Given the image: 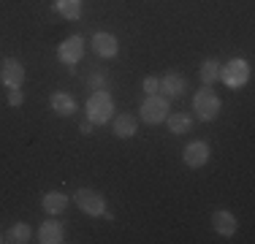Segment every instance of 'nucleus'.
<instances>
[{
    "instance_id": "nucleus-23",
    "label": "nucleus",
    "mask_w": 255,
    "mask_h": 244,
    "mask_svg": "<svg viewBox=\"0 0 255 244\" xmlns=\"http://www.w3.org/2000/svg\"><path fill=\"white\" fill-rule=\"evenodd\" d=\"M93 127H95V122H93V120H87V117L79 122V130H82L84 136H87V133H93Z\"/></svg>"
},
{
    "instance_id": "nucleus-22",
    "label": "nucleus",
    "mask_w": 255,
    "mask_h": 244,
    "mask_svg": "<svg viewBox=\"0 0 255 244\" xmlns=\"http://www.w3.org/2000/svg\"><path fill=\"white\" fill-rule=\"evenodd\" d=\"M87 84H90V87H95V90H106L109 87V82H106V76H103V73H90Z\"/></svg>"
},
{
    "instance_id": "nucleus-2",
    "label": "nucleus",
    "mask_w": 255,
    "mask_h": 244,
    "mask_svg": "<svg viewBox=\"0 0 255 244\" xmlns=\"http://www.w3.org/2000/svg\"><path fill=\"white\" fill-rule=\"evenodd\" d=\"M114 117V101L106 90H95L87 101V120H93L95 125L98 122H109Z\"/></svg>"
},
{
    "instance_id": "nucleus-11",
    "label": "nucleus",
    "mask_w": 255,
    "mask_h": 244,
    "mask_svg": "<svg viewBox=\"0 0 255 244\" xmlns=\"http://www.w3.org/2000/svg\"><path fill=\"white\" fill-rule=\"evenodd\" d=\"M41 206H44L46 215L57 217V215H63V212L68 209V195H65V193H57V190H52V193H46L44 198H41Z\"/></svg>"
},
{
    "instance_id": "nucleus-15",
    "label": "nucleus",
    "mask_w": 255,
    "mask_h": 244,
    "mask_svg": "<svg viewBox=\"0 0 255 244\" xmlns=\"http://www.w3.org/2000/svg\"><path fill=\"white\" fill-rule=\"evenodd\" d=\"M112 130L117 138H133L136 136V120H133L130 114H117V117L112 120Z\"/></svg>"
},
{
    "instance_id": "nucleus-19",
    "label": "nucleus",
    "mask_w": 255,
    "mask_h": 244,
    "mask_svg": "<svg viewBox=\"0 0 255 244\" xmlns=\"http://www.w3.org/2000/svg\"><path fill=\"white\" fill-rule=\"evenodd\" d=\"M220 68L223 65L217 63V60H206V63L201 65V82L204 84H215L217 79H220Z\"/></svg>"
},
{
    "instance_id": "nucleus-5",
    "label": "nucleus",
    "mask_w": 255,
    "mask_h": 244,
    "mask_svg": "<svg viewBox=\"0 0 255 244\" xmlns=\"http://www.w3.org/2000/svg\"><path fill=\"white\" fill-rule=\"evenodd\" d=\"M220 79L231 90H239V87H245L247 79H250V65H247L245 60H231L228 65L220 68Z\"/></svg>"
},
{
    "instance_id": "nucleus-13",
    "label": "nucleus",
    "mask_w": 255,
    "mask_h": 244,
    "mask_svg": "<svg viewBox=\"0 0 255 244\" xmlns=\"http://www.w3.org/2000/svg\"><path fill=\"white\" fill-rule=\"evenodd\" d=\"M63 236H65V231H63V225H60L57 220H46V223L38 228V242L41 244H60Z\"/></svg>"
},
{
    "instance_id": "nucleus-14",
    "label": "nucleus",
    "mask_w": 255,
    "mask_h": 244,
    "mask_svg": "<svg viewBox=\"0 0 255 244\" xmlns=\"http://www.w3.org/2000/svg\"><path fill=\"white\" fill-rule=\"evenodd\" d=\"M49 103H52V112L57 114V117H71V114L76 112V101H74V95H68V93H54L49 98Z\"/></svg>"
},
{
    "instance_id": "nucleus-16",
    "label": "nucleus",
    "mask_w": 255,
    "mask_h": 244,
    "mask_svg": "<svg viewBox=\"0 0 255 244\" xmlns=\"http://www.w3.org/2000/svg\"><path fill=\"white\" fill-rule=\"evenodd\" d=\"M166 120H168V130L177 133V136H182V133H187L193 127V117H190V114L177 112V114H168Z\"/></svg>"
},
{
    "instance_id": "nucleus-18",
    "label": "nucleus",
    "mask_w": 255,
    "mask_h": 244,
    "mask_svg": "<svg viewBox=\"0 0 255 244\" xmlns=\"http://www.w3.org/2000/svg\"><path fill=\"white\" fill-rule=\"evenodd\" d=\"M54 8H57L65 19H79V16H82V0H57Z\"/></svg>"
},
{
    "instance_id": "nucleus-6",
    "label": "nucleus",
    "mask_w": 255,
    "mask_h": 244,
    "mask_svg": "<svg viewBox=\"0 0 255 244\" xmlns=\"http://www.w3.org/2000/svg\"><path fill=\"white\" fill-rule=\"evenodd\" d=\"M82 54H84V38L82 35H71V38H65L63 44L57 46V57H60V63H65V65H74L82 60Z\"/></svg>"
},
{
    "instance_id": "nucleus-12",
    "label": "nucleus",
    "mask_w": 255,
    "mask_h": 244,
    "mask_svg": "<svg viewBox=\"0 0 255 244\" xmlns=\"http://www.w3.org/2000/svg\"><path fill=\"white\" fill-rule=\"evenodd\" d=\"M212 228L220 236H234L236 234V217L226 209H217L215 215H212Z\"/></svg>"
},
{
    "instance_id": "nucleus-7",
    "label": "nucleus",
    "mask_w": 255,
    "mask_h": 244,
    "mask_svg": "<svg viewBox=\"0 0 255 244\" xmlns=\"http://www.w3.org/2000/svg\"><path fill=\"white\" fill-rule=\"evenodd\" d=\"M0 79H3L5 87H22V82H25V65L16 57H5L0 63Z\"/></svg>"
},
{
    "instance_id": "nucleus-20",
    "label": "nucleus",
    "mask_w": 255,
    "mask_h": 244,
    "mask_svg": "<svg viewBox=\"0 0 255 244\" xmlns=\"http://www.w3.org/2000/svg\"><path fill=\"white\" fill-rule=\"evenodd\" d=\"M22 103H25L22 87H8V106H22Z\"/></svg>"
},
{
    "instance_id": "nucleus-3",
    "label": "nucleus",
    "mask_w": 255,
    "mask_h": 244,
    "mask_svg": "<svg viewBox=\"0 0 255 244\" xmlns=\"http://www.w3.org/2000/svg\"><path fill=\"white\" fill-rule=\"evenodd\" d=\"M74 201L76 206L84 212V215L90 217H101L106 215V201H103V195L98 190H90V187H79V190L74 193Z\"/></svg>"
},
{
    "instance_id": "nucleus-8",
    "label": "nucleus",
    "mask_w": 255,
    "mask_h": 244,
    "mask_svg": "<svg viewBox=\"0 0 255 244\" xmlns=\"http://www.w3.org/2000/svg\"><path fill=\"white\" fill-rule=\"evenodd\" d=\"M182 157H185L187 168H201L204 163L209 160V144L206 141H190L185 146V152H182Z\"/></svg>"
},
{
    "instance_id": "nucleus-4",
    "label": "nucleus",
    "mask_w": 255,
    "mask_h": 244,
    "mask_svg": "<svg viewBox=\"0 0 255 244\" xmlns=\"http://www.w3.org/2000/svg\"><path fill=\"white\" fill-rule=\"evenodd\" d=\"M168 117V98L166 95H147L141 103V120L147 125H160Z\"/></svg>"
},
{
    "instance_id": "nucleus-21",
    "label": "nucleus",
    "mask_w": 255,
    "mask_h": 244,
    "mask_svg": "<svg viewBox=\"0 0 255 244\" xmlns=\"http://www.w3.org/2000/svg\"><path fill=\"white\" fill-rule=\"evenodd\" d=\"M144 93H147V95L160 93V79H157V76H147V79H144Z\"/></svg>"
},
{
    "instance_id": "nucleus-1",
    "label": "nucleus",
    "mask_w": 255,
    "mask_h": 244,
    "mask_svg": "<svg viewBox=\"0 0 255 244\" xmlns=\"http://www.w3.org/2000/svg\"><path fill=\"white\" fill-rule=\"evenodd\" d=\"M220 98H217V93L212 87H201L196 93V98H193V109H196V117L201 122H212L220 114Z\"/></svg>"
},
{
    "instance_id": "nucleus-24",
    "label": "nucleus",
    "mask_w": 255,
    "mask_h": 244,
    "mask_svg": "<svg viewBox=\"0 0 255 244\" xmlns=\"http://www.w3.org/2000/svg\"><path fill=\"white\" fill-rule=\"evenodd\" d=\"M0 242H3V239H0Z\"/></svg>"
},
{
    "instance_id": "nucleus-17",
    "label": "nucleus",
    "mask_w": 255,
    "mask_h": 244,
    "mask_svg": "<svg viewBox=\"0 0 255 244\" xmlns=\"http://www.w3.org/2000/svg\"><path fill=\"white\" fill-rule=\"evenodd\" d=\"M3 242H11V244H27L30 242V225L27 223H14L8 228Z\"/></svg>"
},
{
    "instance_id": "nucleus-9",
    "label": "nucleus",
    "mask_w": 255,
    "mask_h": 244,
    "mask_svg": "<svg viewBox=\"0 0 255 244\" xmlns=\"http://www.w3.org/2000/svg\"><path fill=\"white\" fill-rule=\"evenodd\" d=\"M90 46H93V52L98 54V57H106V60L120 52V44L112 33H95L93 41H90Z\"/></svg>"
},
{
    "instance_id": "nucleus-10",
    "label": "nucleus",
    "mask_w": 255,
    "mask_h": 244,
    "mask_svg": "<svg viewBox=\"0 0 255 244\" xmlns=\"http://www.w3.org/2000/svg\"><path fill=\"white\" fill-rule=\"evenodd\" d=\"M185 87H187V79L182 76V73H166V76L160 79V90L166 98H179L185 95Z\"/></svg>"
}]
</instances>
